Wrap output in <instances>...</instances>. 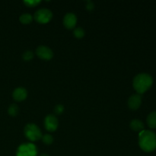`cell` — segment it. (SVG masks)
<instances>
[{"instance_id":"3957f363","label":"cell","mask_w":156,"mask_h":156,"mask_svg":"<svg viewBox=\"0 0 156 156\" xmlns=\"http://www.w3.org/2000/svg\"><path fill=\"white\" fill-rule=\"evenodd\" d=\"M24 133L27 139L30 141H37L42 138L41 129L34 123H28L24 126Z\"/></svg>"},{"instance_id":"d6986e66","label":"cell","mask_w":156,"mask_h":156,"mask_svg":"<svg viewBox=\"0 0 156 156\" xmlns=\"http://www.w3.org/2000/svg\"><path fill=\"white\" fill-rule=\"evenodd\" d=\"M64 111V107L62 105H56L54 108V111L56 114H61Z\"/></svg>"},{"instance_id":"4fadbf2b","label":"cell","mask_w":156,"mask_h":156,"mask_svg":"<svg viewBox=\"0 0 156 156\" xmlns=\"http://www.w3.org/2000/svg\"><path fill=\"white\" fill-rule=\"evenodd\" d=\"M19 20L22 24H29V23L31 22L32 20H33V17H32V15H30V14H22V15L20 16Z\"/></svg>"},{"instance_id":"5bb4252c","label":"cell","mask_w":156,"mask_h":156,"mask_svg":"<svg viewBox=\"0 0 156 156\" xmlns=\"http://www.w3.org/2000/svg\"><path fill=\"white\" fill-rule=\"evenodd\" d=\"M18 111H19V108L15 104H12L8 108V113L9 115L12 116V117H15L18 114Z\"/></svg>"},{"instance_id":"6da1fadb","label":"cell","mask_w":156,"mask_h":156,"mask_svg":"<svg viewBox=\"0 0 156 156\" xmlns=\"http://www.w3.org/2000/svg\"><path fill=\"white\" fill-rule=\"evenodd\" d=\"M139 145L144 152H151L156 149V134L152 130H143L139 135Z\"/></svg>"},{"instance_id":"ac0fdd59","label":"cell","mask_w":156,"mask_h":156,"mask_svg":"<svg viewBox=\"0 0 156 156\" xmlns=\"http://www.w3.org/2000/svg\"><path fill=\"white\" fill-rule=\"evenodd\" d=\"M41 2V1L40 0H25L24 1V3L27 6L29 7H34V6H36L37 5L40 4Z\"/></svg>"},{"instance_id":"5b68a950","label":"cell","mask_w":156,"mask_h":156,"mask_svg":"<svg viewBox=\"0 0 156 156\" xmlns=\"http://www.w3.org/2000/svg\"><path fill=\"white\" fill-rule=\"evenodd\" d=\"M53 18V13L48 9H41L36 11L34 13V19L41 24L49 22Z\"/></svg>"},{"instance_id":"9a60e30c","label":"cell","mask_w":156,"mask_h":156,"mask_svg":"<svg viewBox=\"0 0 156 156\" xmlns=\"http://www.w3.org/2000/svg\"><path fill=\"white\" fill-rule=\"evenodd\" d=\"M73 34L76 38H82L85 36V30L81 27H76L73 30Z\"/></svg>"},{"instance_id":"44dd1931","label":"cell","mask_w":156,"mask_h":156,"mask_svg":"<svg viewBox=\"0 0 156 156\" xmlns=\"http://www.w3.org/2000/svg\"><path fill=\"white\" fill-rule=\"evenodd\" d=\"M40 156H49L48 155H47V154H45V153H44V154H41V155Z\"/></svg>"},{"instance_id":"ffe728a7","label":"cell","mask_w":156,"mask_h":156,"mask_svg":"<svg viewBox=\"0 0 156 156\" xmlns=\"http://www.w3.org/2000/svg\"><path fill=\"white\" fill-rule=\"evenodd\" d=\"M94 8V2H93L92 1H88L86 2V9H88V10L89 11H91L93 10Z\"/></svg>"},{"instance_id":"8992f818","label":"cell","mask_w":156,"mask_h":156,"mask_svg":"<svg viewBox=\"0 0 156 156\" xmlns=\"http://www.w3.org/2000/svg\"><path fill=\"white\" fill-rule=\"evenodd\" d=\"M58 125H59L58 119L53 114H49L44 119V126H45L46 129L50 132H53V131L56 130Z\"/></svg>"},{"instance_id":"7a4b0ae2","label":"cell","mask_w":156,"mask_h":156,"mask_svg":"<svg viewBox=\"0 0 156 156\" xmlns=\"http://www.w3.org/2000/svg\"><path fill=\"white\" fill-rule=\"evenodd\" d=\"M153 79L152 76L148 73H140L134 77L133 85L138 94H141L146 92L152 87Z\"/></svg>"},{"instance_id":"9c48e42d","label":"cell","mask_w":156,"mask_h":156,"mask_svg":"<svg viewBox=\"0 0 156 156\" xmlns=\"http://www.w3.org/2000/svg\"><path fill=\"white\" fill-rule=\"evenodd\" d=\"M77 23V17L75 14L69 12L67 13L63 18V24L66 28L72 29L76 26Z\"/></svg>"},{"instance_id":"8fae6325","label":"cell","mask_w":156,"mask_h":156,"mask_svg":"<svg viewBox=\"0 0 156 156\" xmlns=\"http://www.w3.org/2000/svg\"><path fill=\"white\" fill-rule=\"evenodd\" d=\"M129 126L134 131H140V132H141V131L144 130V123L140 120H138V119L133 120L130 122Z\"/></svg>"},{"instance_id":"7c38bea8","label":"cell","mask_w":156,"mask_h":156,"mask_svg":"<svg viewBox=\"0 0 156 156\" xmlns=\"http://www.w3.org/2000/svg\"><path fill=\"white\" fill-rule=\"evenodd\" d=\"M148 126L152 129H155L156 128V111H152L150 114L148 115L147 119H146Z\"/></svg>"},{"instance_id":"e0dca14e","label":"cell","mask_w":156,"mask_h":156,"mask_svg":"<svg viewBox=\"0 0 156 156\" xmlns=\"http://www.w3.org/2000/svg\"><path fill=\"white\" fill-rule=\"evenodd\" d=\"M34 57V53L30 50H27V51L24 52L22 54V58L25 61H29L30 59H33Z\"/></svg>"},{"instance_id":"277c9868","label":"cell","mask_w":156,"mask_h":156,"mask_svg":"<svg viewBox=\"0 0 156 156\" xmlns=\"http://www.w3.org/2000/svg\"><path fill=\"white\" fill-rule=\"evenodd\" d=\"M37 149L33 143H23L18 146L16 156H37Z\"/></svg>"},{"instance_id":"2e32d148","label":"cell","mask_w":156,"mask_h":156,"mask_svg":"<svg viewBox=\"0 0 156 156\" xmlns=\"http://www.w3.org/2000/svg\"><path fill=\"white\" fill-rule=\"evenodd\" d=\"M42 141L43 143L47 145H50L53 143V137L50 134H45L42 136Z\"/></svg>"},{"instance_id":"ba28073f","label":"cell","mask_w":156,"mask_h":156,"mask_svg":"<svg viewBox=\"0 0 156 156\" xmlns=\"http://www.w3.org/2000/svg\"><path fill=\"white\" fill-rule=\"evenodd\" d=\"M142 104V96L140 94H133L128 99V107L131 110H137Z\"/></svg>"},{"instance_id":"30bf717a","label":"cell","mask_w":156,"mask_h":156,"mask_svg":"<svg viewBox=\"0 0 156 156\" xmlns=\"http://www.w3.org/2000/svg\"><path fill=\"white\" fill-rule=\"evenodd\" d=\"M27 96V90L24 88H22V87L15 88L13 91V93H12V97H13L14 100L17 101H22L25 100Z\"/></svg>"},{"instance_id":"52a82bcc","label":"cell","mask_w":156,"mask_h":156,"mask_svg":"<svg viewBox=\"0 0 156 156\" xmlns=\"http://www.w3.org/2000/svg\"><path fill=\"white\" fill-rule=\"evenodd\" d=\"M36 54L41 59L49 60L53 57V52L51 49L46 46H39L36 50Z\"/></svg>"}]
</instances>
